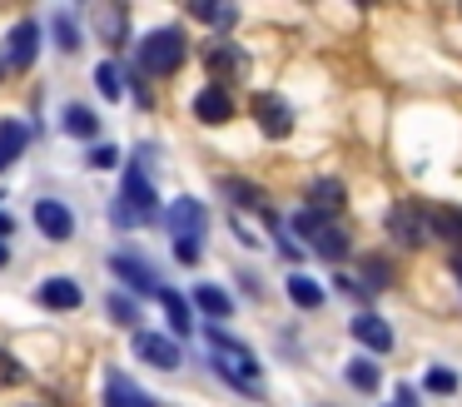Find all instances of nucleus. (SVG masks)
<instances>
[{
	"instance_id": "obj_15",
	"label": "nucleus",
	"mask_w": 462,
	"mask_h": 407,
	"mask_svg": "<svg viewBox=\"0 0 462 407\" xmlns=\"http://www.w3.org/2000/svg\"><path fill=\"white\" fill-rule=\"evenodd\" d=\"M348 333L358 338V343L368 347V353H378V357H383V353H393V343H398V338H393V328L383 323L378 313H368V308H363V313L348 323Z\"/></svg>"
},
{
	"instance_id": "obj_33",
	"label": "nucleus",
	"mask_w": 462,
	"mask_h": 407,
	"mask_svg": "<svg viewBox=\"0 0 462 407\" xmlns=\"http://www.w3.org/2000/svg\"><path fill=\"white\" fill-rule=\"evenodd\" d=\"M85 164H90V169H115V164H120V149H115V144H95L90 154H85Z\"/></svg>"
},
{
	"instance_id": "obj_37",
	"label": "nucleus",
	"mask_w": 462,
	"mask_h": 407,
	"mask_svg": "<svg viewBox=\"0 0 462 407\" xmlns=\"http://www.w3.org/2000/svg\"><path fill=\"white\" fill-rule=\"evenodd\" d=\"M5 264H11V248H5V244H0V268H5Z\"/></svg>"
},
{
	"instance_id": "obj_29",
	"label": "nucleus",
	"mask_w": 462,
	"mask_h": 407,
	"mask_svg": "<svg viewBox=\"0 0 462 407\" xmlns=\"http://www.w3.org/2000/svg\"><path fill=\"white\" fill-rule=\"evenodd\" d=\"M363 278H368V293H378V288L393 283V264H388V258H378V254L363 258Z\"/></svg>"
},
{
	"instance_id": "obj_18",
	"label": "nucleus",
	"mask_w": 462,
	"mask_h": 407,
	"mask_svg": "<svg viewBox=\"0 0 462 407\" xmlns=\"http://www.w3.org/2000/svg\"><path fill=\"white\" fill-rule=\"evenodd\" d=\"M219 194H224V199H234L239 208H254V214L273 218V208H269V194H263L259 184H249V179H219Z\"/></svg>"
},
{
	"instance_id": "obj_7",
	"label": "nucleus",
	"mask_w": 462,
	"mask_h": 407,
	"mask_svg": "<svg viewBox=\"0 0 462 407\" xmlns=\"http://www.w3.org/2000/svg\"><path fill=\"white\" fill-rule=\"evenodd\" d=\"M388 234L398 238V244L418 248L422 238H428V204H418V199H398V204L388 208Z\"/></svg>"
},
{
	"instance_id": "obj_24",
	"label": "nucleus",
	"mask_w": 462,
	"mask_h": 407,
	"mask_svg": "<svg viewBox=\"0 0 462 407\" xmlns=\"http://www.w3.org/2000/svg\"><path fill=\"white\" fill-rule=\"evenodd\" d=\"M194 303H199L209 318H229V313H234V298L224 293V288H214V283H199V288H194Z\"/></svg>"
},
{
	"instance_id": "obj_31",
	"label": "nucleus",
	"mask_w": 462,
	"mask_h": 407,
	"mask_svg": "<svg viewBox=\"0 0 462 407\" xmlns=\"http://www.w3.org/2000/svg\"><path fill=\"white\" fill-rule=\"evenodd\" d=\"M422 387H428V393H438V397H448V393H457V373H448V367H432V373L422 377Z\"/></svg>"
},
{
	"instance_id": "obj_26",
	"label": "nucleus",
	"mask_w": 462,
	"mask_h": 407,
	"mask_svg": "<svg viewBox=\"0 0 462 407\" xmlns=\"http://www.w3.org/2000/svg\"><path fill=\"white\" fill-rule=\"evenodd\" d=\"M51 30H55V45H60L65 55H75V50L85 45V40H80V25H75V15H65V10H55V15H51Z\"/></svg>"
},
{
	"instance_id": "obj_30",
	"label": "nucleus",
	"mask_w": 462,
	"mask_h": 407,
	"mask_svg": "<svg viewBox=\"0 0 462 407\" xmlns=\"http://www.w3.org/2000/svg\"><path fill=\"white\" fill-rule=\"evenodd\" d=\"M105 308H110V318H115L120 328H134V323H140V313H134V303H130L125 293H110V298H105Z\"/></svg>"
},
{
	"instance_id": "obj_6",
	"label": "nucleus",
	"mask_w": 462,
	"mask_h": 407,
	"mask_svg": "<svg viewBox=\"0 0 462 407\" xmlns=\"http://www.w3.org/2000/svg\"><path fill=\"white\" fill-rule=\"evenodd\" d=\"M110 273L120 278L130 293H140V298H160L164 288H160V268L150 264V258H140V254H115L110 258Z\"/></svg>"
},
{
	"instance_id": "obj_21",
	"label": "nucleus",
	"mask_w": 462,
	"mask_h": 407,
	"mask_svg": "<svg viewBox=\"0 0 462 407\" xmlns=\"http://www.w3.org/2000/svg\"><path fill=\"white\" fill-rule=\"evenodd\" d=\"M343 204H348V189H343V179H313V189H309V208L338 214Z\"/></svg>"
},
{
	"instance_id": "obj_39",
	"label": "nucleus",
	"mask_w": 462,
	"mask_h": 407,
	"mask_svg": "<svg viewBox=\"0 0 462 407\" xmlns=\"http://www.w3.org/2000/svg\"><path fill=\"white\" fill-rule=\"evenodd\" d=\"M0 75H5V60H0Z\"/></svg>"
},
{
	"instance_id": "obj_4",
	"label": "nucleus",
	"mask_w": 462,
	"mask_h": 407,
	"mask_svg": "<svg viewBox=\"0 0 462 407\" xmlns=\"http://www.w3.org/2000/svg\"><path fill=\"white\" fill-rule=\"evenodd\" d=\"M214 373L224 377V383H234V387H244V393H259L263 387V363L249 353L244 343H234V338H224L219 328H214Z\"/></svg>"
},
{
	"instance_id": "obj_38",
	"label": "nucleus",
	"mask_w": 462,
	"mask_h": 407,
	"mask_svg": "<svg viewBox=\"0 0 462 407\" xmlns=\"http://www.w3.org/2000/svg\"><path fill=\"white\" fill-rule=\"evenodd\" d=\"M457 278H462V258H457Z\"/></svg>"
},
{
	"instance_id": "obj_27",
	"label": "nucleus",
	"mask_w": 462,
	"mask_h": 407,
	"mask_svg": "<svg viewBox=\"0 0 462 407\" xmlns=\"http://www.w3.org/2000/svg\"><path fill=\"white\" fill-rule=\"evenodd\" d=\"M95 89H100L105 99H120V95H125V75H120V65L100 60V65H95Z\"/></svg>"
},
{
	"instance_id": "obj_9",
	"label": "nucleus",
	"mask_w": 462,
	"mask_h": 407,
	"mask_svg": "<svg viewBox=\"0 0 462 407\" xmlns=\"http://www.w3.org/2000/svg\"><path fill=\"white\" fill-rule=\"evenodd\" d=\"M100 402L105 407H160V397L154 393H144L134 377H125L120 367H110L105 373V387H100Z\"/></svg>"
},
{
	"instance_id": "obj_20",
	"label": "nucleus",
	"mask_w": 462,
	"mask_h": 407,
	"mask_svg": "<svg viewBox=\"0 0 462 407\" xmlns=\"http://www.w3.org/2000/svg\"><path fill=\"white\" fill-rule=\"evenodd\" d=\"M60 129L70 139H95V134H100V119H95L90 105H65L60 109Z\"/></svg>"
},
{
	"instance_id": "obj_25",
	"label": "nucleus",
	"mask_w": 462,
	"mask_h": 407,
	"mask_svg": "<svg viewBox=\"0 0 462 407\" xmlns=\"http://www.w3.org/2000/svg\"><path fill=\"white\" fill-rule=\"evenodd\" d=\"M160 303H164V313H170V328H174V333H184V338H189V298H184V293H174V288H164V293H160Z\"/></svg>"
},
{
	"instance_id": "obj_5",
	"label": "nucleus",
	"mask_w": 462,
	"mask_h": 407,
	"mask_svg": "<svg viewBox=\"0 0 462 407\" xmlns=\"http://www.w3.org/2000/svg\"><path fill=\"white\" fill-rule=\"evenodd\" d=\"M189 55V40H184L180 25H160L140 40V69L144 75H174Z\"/></svg>"
},
{
	"instance_id": "obj_11",
	"label": "nucleus",
	"mask_w": 462,
	"mask_h": 407,
	"mask_svg": "<svg viewBox=\"0 0 462 407\" xmlns=\"http://www.w3.org/2000/svg\"><path fill=\"white\" fill-rule=\"evenodd\" d=\"M254 119H259L263 139H289L293 134V105L283 95H259L254 99Z\"/></svg>"
},
{
	"instance_id": "obj_32",
	"label": "nucleus",
	"mask_w": 462,
	"mask_h": 407,
	"mask_svg": "<svg viewBox=\"0 0 462 407\" xmlns=\"http://www.w3.org/2000/svg\"><path fill=\"white\" fill-rule=\"evenodd\" d=\"M194 15L209 20V25H234V20H239V10H234V5H194Z\"/></svg>"
},
{
	"instance_id": "obj_35",
	"label": "nucleus",
	"mask_w": 462,
	"mask_h": 407,
	"mask_svg": "<svg viewBox=\"0 0 462 407\" xmlns=\"http://www.w3.org/2000/svg\"><path fill=\"white\" fill-rule=\"evenodd\" d=\"M0 377H5V383H15V377H25L21 367L11 363V353H0Z\"/></svg>"
},
{
	"instance_id": "obj_2",
	"label": "nucleus",
	"mask_w": 462,
	"mask_h": 407,
	"mask_svg": "<svg viewBox=\"0 0 462 407\" xmlns=\"http://www.w3.org/2000/svg\"><path fill=\"white\" fill-rule=\"evenodd\" d=\"M293 234L309 238V248H313L319 258H328V264L348 258V228L338 224V214H323V208H309V204H303L299 214H293Z\"/></svg>"
},
{
	"instance_id": "obj_3",
	"label": "nucleus",
	"mask_w": 462,
	"mask_h": 407,
	"mask_svg": "<svg viewBox=\"0 0 462 407\" xmlns=\"http://www.w3.org/2000/svg\"><path fill=\"white\" fill-rule=\"evenodd\" d=\"M164 224H170V238H174V258L180 264H199V238L209 234V208L184 194V199H174Z\"/></svg>"
},
{
	"instance_id": "obj_36",
	"label": "nucleus",
	"mask_w": 462,
	"mask_h": 407,
	"mask_svg": "<svg viewBox=\"0 0 462 407\" xmlns=\"http://www.w3.org/2000/svg\"><path fill=\"white\" fill-rule=\"evenodd\" d=\"M5 234H15V218L11 214H0V238H5Z\"/></svg>"
},
{
	"instance_id": "obj_16",
	"label": "nucleus",
	"mask_w": 462,
	"mask_h": 407,
	"mask_svg": "<svg viewBox=\"0 0 462 407\" xmlns=\"http://www.w3.org/2000/svg\"><path fill=\"white\" fill-rule=\"evenodd\" d=\"M428 238L462 248V208H452V204H428Z\"/></svg>"
},
{
	"instance_id": "obj_28",
	"label": "nucleus",
	"mask_w": 462,
	"mask_h": 407,
	"mask_svg": "<svg viewBox=\"0 0 462 407\" xmlns=\"http://www.w3.org/2000/svg\"><path fill=\"white\" fill-rule=\"evenodd\" d=\"M343 377H348V383L358 387V393H373V387H378V363H373V357H353Z\"/></svg>"
},
{
	"instance_id": "obj_1",
	"label": "nucleus",
	"mask_w": 462,
	"mask_h": 407,
	"mask_svg": "<svg viewBox=\"0 0 462 407\" xmlns=\"http://www.w3.org/2000/svg\"><path fill=\"white\" fill-rule=\"evenodd\" d=\"M144 144L134 149V164H130V174H125V184H120V194H115V204H110V218L120 228H144V224H154L160 218V194H154V184L144 179Z\"/></svg>"
},
{
	"instance_id": "obj_34",
	"label": "nucleus",
	"mask_w": 462,
	"mask_h": 407,
	"mask_svg": "<svg viewBox=\"0 0 462 407\" xmlns=\"http://www.w3.org/2000/svg\"><path fill=\"white\" fill-rule=\"evenodd\" d=\"M388 407H418V393H412V387L402 383L398 393H393V402H388Z\"/></svg>"
},
{
	"instance_id": "obj_14",
	"label": "nucleus",
	"mask_w": 462,
	"mask_h": 407,
	"mask_svg": "<svg viewBox=\"0 0 462 407\" xmlns=\"http://www.w3.org/2000/svg\"><path fill=\"white\" fill-rule=\"evenodd\" d=\"M194 119H199V125H229L234 119V95L224 85H204L199 95H194Z\"/></svg>"
},
{
	"instance_id": "obj_19",
	"label": "nucleus",
	"mask_w": 462,
	"mask_h": 407,
	"mask_svg": "<svg viewBox=\"0 0 462 407\" xmlns=\"http://www.w3.org/2000/svg\"><path fill=\"white\" fill-rule=\"evenodd\" d=\"M244 69V50L234 45V40H224V45L209 50V79L214 85H224V79H234Z\"/></svg>"
},
{
	"instance_id": "obj_10",
	"label": "nucleus",
	"mask_w": 462,
	"mask_h": 407,
	"mask_svg": "<svg viewBox=\"0 0 462 407\" xmlns=\"http://www.w3.org/2000/svg\"><path fill=\"white\" fill-rule=\"evenodd\" d=\"M35 303L51 308V313H75V308L85 303V288L75 283L70 273H51L41 288H35Z\"/></svg>"
},
{
	"instance_id": "obj_13",
	"label": "nucleus",
	"mask_w": 462,
	"mask_h": 407,
	"mask_svg": "<svg viewBox=\"0 0 462 407\" xmlns=\"http://www.w3.org/2000/svg\"><path fill=\"white\" fill-rule=\"evenodd\" d=\"M134 353L150 367H160V373H174V367H180V343L154 333V328H134Z\"/></svg>"
},
{
	"instance_id": "obj_12",
	"label": "nucleus",
	"mask_w": 462,
	"mask_h": 407,
	"mask_svg": "<svg viewBox=\"0 0 462 407\" xmlns=\"http://www.w3.org/2000/svg\"><path fill=\"white\" fill-rule=\"evenodd\" d=\"M35 55H41V25H35V20H15L11 35H5V65L31 69Z\"/></svg>"
},
{
	"instance_id": "obj_23",
	"label": "nucleus",
	"mask_w": 462,
	"mask_h": 407,
	"mask_svg": "<svg viewBox=\"0 0 462 407\" xmlns=\"http://www.w3.org/2000/svg\"><path fill=\"white\" fill-rule=\"evenodd\" d=\"M95 25H100V35L110 40V45H125V40H130V15H125L120 5L100 10V15H95Z\"/></svg>"
},
{
	"instance_id": "obj_8",
	"label": "nucleus",
	"mask_w": 462,
	"mask_h": 407,
	"mask_svg": "<svg viewBox=\"0 0 462 407\" xmlns=\"http://www.w3.org/2000/svg\"><path fill=\"white\" fill-rule=\"evenodd\" d=\"M31 218H35V228H41L51 244H70L75 238V208L60 204V199H35Z\"/></svg>"
},
{
	"instance_id": "obj_22",
	"label": "nucleus",
	"mask_w": 462,
	"mask_h": 407,
	"mask_svg": "<svg viewBox=\"0 0 462 407\" xmlns=\"http://www.w3.org/2000/svg\"><path fill=\"white\" fill-rule=\"evenodd\" d=\"M283 288H289V298L299 308H323V288L313 283L309 273H289V278H283Z\"/></svg>"
},
{
	"instance_id": "obj_17",
	"label": "nucleus",
	"mask_w": 462,
	"mask_h": 407,
	"mask_svg": "<svg viewBox=\"0 0 462 407\" xmlns=\"http://www.w3.org/2000/svg\"><path fill=\"white\" fill-rule=\"evenodd\" d=\"M31 149V129L21 125V119H11V115H0V174L15 164V159Z\"/></svg>"
}]
</instances>
